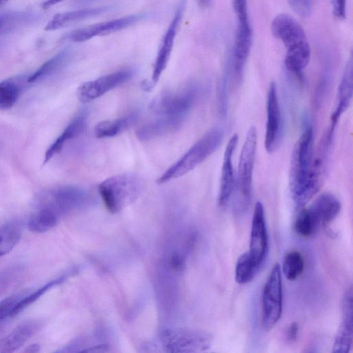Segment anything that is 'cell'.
Returning a JSON list of instances; mask_svg holds the SVG:
<instances>
[{
    "label": "cell",
    "mask_w": 353,
    "mask_h": 353,
    "mask_svg": "<svg viewBox=\"0 0 353 353\" xmlns=\"http://www.w3.org/2000/svg\"><path fill=\"white\" fill-rule=\"evenodd\" d=\"M201 86L191 83L176 90L165 91L151 102L153 118L136 131L137 139L149 141L171 133L184 123L201 94Z\"/></svg>",
    "instance_id": "obj_1"
},
{
    "label": "cell",
    "mask_w": 353,
    "mask_h": 353,
    "mask_svg": "<svg viewBox=\"0 0 353 353\" xmlns=\"http://www.w3.org/2000/svg\"><path fill=\"white\" fill-rule=\"evenodd\" d=\"M271 30L286 48L284 61L286 69L300 74L308 64L311 54L304 29L291 15L280 13L273 19Z\"/></svg>",
    "instance_id": "obj_2"
},
{
    "label": "cell",
    "mask_w": 353,
    "mask_h": 353,
    "mask_svg": "<svg viewBox=\"0 0 353 353\" xmlns=\"http://www.w3.org/2000/svg\"><path fill=\"white\" fill-rule=\"evenodd\" d=\"M313 158V130L305 128L296 141L291 156L289 185L299 208L304 207V195Z\"/></svg>",
    "instance_id": "obj_3"
},
{
    "label": "cell",
    "mask_w": 353,
    "mask_h": 353,
    "mask_svg": "<svg viewBox=\"0 0 353 353\" xmlns=\"http://www.w3.org/2000/svg\"><path fill=\"white\" fill-rule=\"evenodd\" d=\"M222 129L214 128L206 132L157 180L159 184L181 177L208 159L219 148L223 139Z\"/></svg>",
    "instance_id": "obj_4"
},
{
    "label": "cell",
    "mask_w": 353,
    "mask_h": 353,
    "mask_svg": "<svg viewBox=\"0 0 353 353\" xmlns=\"http://www.w3.org/2000/svg\"><path fill=\"white\" fill-rule=\"evenodd\" d=\"M144 187L143 179L135 174L110 176L99 185V192L106 209L117 213L134 202Z\"/></svg>",
    "instance_id": "obj_5"
},
{
    "label": "cell",
    "mask_w": 353,
    "mask_h": 353,
    "mask_svg": "<svg viewBox=\"0 0 353 353\" xmlns=\"http://www.w3.org/2000/svg\"><path fill=\"white\" fill-rule=\"evenodd\" d=\"M256 145V129L254 126H251L246 134L238 165L236 205L241 210H246L251 203L252 174Z\"/></svg>",
    "instance_id": "obj_6"
},
{
    "label": "cell",
    "mask_w": 353,
    "mask_h": 353,
    "mask_svg": "<svg viewBox=\"0 0 353 353\" xmlns=\"http://www.w3.org/2000/svg\"><path fill=\"white\" fill-rule=\"evenodd\" d=\"M283 310V285L279 263L272 267L264 284L261 295V325L270 330L279 321Z\"/></svg>",
    "instance_id": "obj_7"
},
{
    "label": "cell",
    "mask_w": 353,
    "mask_h": 353,
    "mask_svg": "<svg viewBox=\"0 0 353 353\" xmlns=\"http://www.w3.org/2000/svg\"><path fill=\"white\" fill-rule=\"evenodd\" d=\"M90 194L84 189L72 185L59 186L44 193L39 199V208H47L59 216L85 207Z\"/></svg>",
    "instance_id": "obj_8"
},
{
    "label": "cell",
    "mask_w": 353,
    "mask_h": 353,
    "mask_svg": "<svg viewBox=\"0 0 353 353\" xmlns=\"http://www.w3.org/2000/svg\"><path fill=\"white\" fill-rule=\"evenodd\" d=\"M161 340L166 351L171 352H203L212 343V336L210 334L181 328L164 330Z\"/></svg>",
    "instance_id": "obj_9"
},
{
    "label": "cell",
    "mask_w": 353,
    "mask_h": 353,
    "mask_svg": "<svg viewBox=\"0 0 353 353\" xmlns=\"http://www.w3.org/2000/svg\"><path fill=\"white\" fill-rule=\"evenodd\" d=\"M131 70H121L82 83L77 89V97L83 103L90 102L116 88L126 83L132 78Z\"/></svg>",
    "instance_id": "obj_10"
},
{
    "label": "cell",
    "mask_w": 353,
    "mask_h": 353,
    "mask_svg": "<svg viewBox=\"0 0 353 353\" xmlns=\"http://www.w3.org/2000/svg\"><path fill=\"white\" fill-rule=\"evenodd\" d=\"M185 7V0H181L174 12L172 19L163 37L161 45L157 53L151 77V81L148 87L151 88L160 79L168 63L174 39L182 20Z\"/></svg>",
    "instance_id": "obj_11"
},
{
    "label": "cell",
    "mask_w": 353,
    "mask_h": 353,
    "mask_svg": "<svg viewBox=\"0 0 353 353\" xmlns=\"http://www.w3.org/2000/svg\"><path fill=\"white\" fill-rule=\"evenodd\" d=\"M144 17L143 14L139 13L92 24L73 30L68 35V39L76 43L84 42L97 36L110 34L126 28Z\"/></svg>",
    "instance_id": "obj_12"
},
{
    "label": "cell",
    "mask_w": 353,
    "mask_h": 353,
    "mask_svg": "<svg viewBox=\"0 0 353 353\" xmlns=\"http://www.w3.org/2000/svg\"><path fill=\"white\" fill-rule=\"evenodd\" d=\"M248 252L261 268L268 252V236L263 205L259 201L255 204L253 212Z\"/></svg>",
    "instance_id": "obj_13"
},
{
    "label": "cell",
    "mask_w": 353,
    "mask_h": 353,
    "mask_svg": "<svg viewBox=\"0 0 353 353\" xmlns=\"http://www.w3.org/2000/svg\"><path fill=\"white\" fill-rule=\"evenodd\" d=\"M282 133V119L276 85L272 82L267 97V123L265 135V148L268 152H273L278 146Z\"/></svg>",
    "instance_id": "obj_14"
},
{
    "label": "cell",
    "mask_w": 353,
    "mask_h": 353,
    "mask_svg": "<svg viewBox=\"0 0 353 353\" xmlns=\"http://www.w3.org/2000/svg\"><path fill=\"white\" fill-rule=\"evenodd\" d=\"M238 139L236 134L230 138L223 154L218 196V203L221 208H224L228 204L234 187L232 158L238 143Z\"/></svg>",
    "instance_id": "obj_15"
},
{
    "label": "cell",
    "mask_w": 353,
    "mask_h": 353,
    "mask_svg": "<svg viewBox=\"0 0 353 353\" xmlns=\"http://www.w3.org/2000/svg\"><path fill=\"white\" fill-rule=\"evenodd\" d=\"M317 228L320 226L328 227L337 217L341 211V203L330 193L319 195L308 208Z\"/></svg>",
    "instance_id": "obj_16"
},
{
    "label": "cell",
    "mask_w": 353,
    "mask_h": 353,
    "mask_svg": "<svg viewBox=\"0 0 353 353\" xmlns=\"http://www.w3.org/2000/svg\"><path fill=\"white\" fill-rule=\"evenodd\" d=\"M41 327L37 320L26 321L0 339V353L12 352L23 346Z\"/></svg>",
    "instance_id": "obj_17"
},
{
    "label": "cell",
    "mask_w": 353,
    "mask_h": 353,
    "mask_svg": "<svg viewBox=\"0 0 353 353\" xmlns=\"http://www.w3.org/2000/svg\"><path fill=\"white\" fill-rule=\"evenodd\" d=\"M87 122L86 112H81L65 127L59 137L53 141L46 150L43 164L48 162L58 154L71 139L79 136L84 130Z\"/></svg>",
    "instance_id": "obj_18"
},
{
    "label": "cell",
    "mask_w": 353,
    "mask_h": 353,
    "mask_svg": "<svg viewBox=\"0 0 353 353\" xmlns=\"http://www.w3.org/2000/svg\"><path fill=\"white\" fill-rule=\"evenodd\" d=\"M108 9L107 6H100L57 13L48 22L45 30H58L72 23L98 16L108 11Z\"/></svg>",
    "instance_id": "obj_19"
},
{
    "label": "cell",
    "mask_w": 353,
    "mask_h": 353,
    "mask_svg": "<svg viewBox=\"0 0 353 353\" xmlns=\"http://www.w3.org/2000/svg\"><path fill=\"white\" fill-rule=\"evenodd\" d=\"M353 90L352 59L346 64L338 90V104L333 112L330 123L336 125L342 114L348 108Z\"/></svg>",
    "instance_id": "obj_20"
},
{
    "label": "cell",
    "mask_w": 353,
    "mask_h": 353,
    "mask_svg": "<svg viewBox=\"0 0 353 353\" xmlns=\"http://www.w3.org/2000/svg\"><path fill=\"white\" fill-rule=\"evenodd\" d=\"M137 119L138 113L134 112L117 119L102 121L95 125L94 135L99 139L117 136L133 125Z\"/></svg>",
    "instance_id": "obj_21"
},
{
    "label": "cell",
    "mask_w": 353,
    "mask_h": 353,
    "mask_svg": "<svg viewBox=\"0 0 353 353\" xmlns=\"http://www.w3.org/2000/svg\"><path fill=\"white\" fill-rule=\"evenodd\" d=\"M352 312H342V321L334 337L332 352H349L352 347Z\"/></svg>",
    "instance_id": "obj_22"
},
{
    "label": "cell",
    "mask_w": 353,
    "mask_h": 353,
    "mask_svg": "<svg viewBox=\"0 0 353 353\" xmlns=\"http://www.w3.org/2000/svg\"><path fill=\"white\" fill-rule=\"evenodd\" d=\"M60 216L53 210L47 208H39L28 221V229L35 233L47 232L56 226Z\"/></svg>",
    "instance_id": "obj_23"
},
{
    "label": "cell",
    "mask_w": 353,
    "mask_h": 353,
    "mask_svg": "<svg viewBox=\"0 0 353 353\" xmlns=\"http://www.w3.org/2000/svg\"><path fill=\"white\" fill-rule=\"evenodd\" d=\"M21 225L19 221H10L0 228V258L14 248L21 239Z\"/></svg>",
    "instance_id": "obj_24"
},
{
    "label": "cell",
    "mask_w": 353,
    "mask_h": 353,
    "mask_svg": "<svg viewBox=\"0 0 353 353\" xmlns=\"http://www.w3.org/2000/svg\"><path fill=\"white\" fill-rule=\"evenodd\" d=\"M260 268L254 263L249 252L242 254L235 266V281L239 284L250 283L256 276Z\"/></svg>",
    "instance_id": "obj_25"
},
{
    "label": "cell",
    "mask_w": 353,
    "mask_h": 353,
    "mask_svg": "<svg viewBox=\"0 0 353 353\" xmlns=\"http://www.w3.org/2000/svg\"><path fill=\"white\" fill-rule=\"evenodd\" d=\"M70 51L64 50L43 63L28 79V83H33L45 78L59 70L68 61Z\"/></svg>",
    "instance_id": "obj_26"
},
{
    "label": "cell",
    "mask_w": 353,
    "mask_h": 353,
    "mask_svg": "<svg viewBox=\"0 0 353 353\" xmlns=\"http://www.w3.org/2000/svg\"><path fill=\"white\" fill-rule=\"evenodd\" d=\"M19 78H10L0 83V110L11 108L17 102L21 88Z\"/></svg>",
    "instance_id": "obj_27"
},
{
    "label": "cell",
    "mask_w": 353,
    "mask_h": 353,
    "mask_svg": "<svg viewBox=\"0 0 353 353\" xmlns=\"http://www.w3.org/2000/svg\"><path fill=\"white\" fill-rule=\"evenodd\" d=\"M64 280V276H60L56 279L49 281L28 295L24 294L12 308L10 317L17 316L18 314L23 311L26 307L37 301L47 291L53 287L61 283Z\"/></svg>",
    "instance_id": "obj_28"
},
{
    "label": "cell",
    "mask_w": 353,
    "mask_h": 353,
    "mask_svg": "<svg viewBox=\"0 0 353 353\" xmlns=\"http://www.w3.org/2000/svg\"><path fill=\"white\" fill-rule=\"evenodd\" d=\"M304 270V260L301 254L296 250H290L285 253L282 263L284 276L289 281L299 278Z\"/></svg>",
    "instance_id": "obj_29"
},
{
    "label": "cell",
    "mask_w": 353,
    "mask_h": 353,
    "mask_svg": "<svg viewBox=\"0 0 353 353\" xmlns=\"http://www.w3.org/2000/svg\"><path fill=\"white\" fill-rule=\"evenodd\" d=\"M294 230L299 236L303 238L312 236L317 230L309 208H301L294 221Z\"/></svg>",
    "instance_id": "obj_30"
},
{
    "label": "cell",
    "mask_w": 353,
    "mask_h": 353,
    "mask_svg": "<svg viewBox=\"0 0 353 353\" xmlns=\"http://www.w3.org/2000/svg\"><path fill=\"white\" fill-rule=\"evenodd\" d=\"M26 293L12 294L0 302V323L10 318L12 308Z\"/></svg>",
    "instance_id": "obj_31"
},
{
    "label": "cell",
    "mask_w": 353,
    "mask_h": 353,
    "mask_svg": "<svg viewBox=\"0 0 353 353\" xmlns=\"http://www.w3.org/2000/svg\"><path fill=\"white\" fill-rule=\"evenodd\" d=\"M21 269L17 266L7 268L0 271V292L7 289L19 275Z\"/></svg>",
    "instance_id": "obj_32"
},
{
    "label": "cell",
    "mask_w": 353,
    "mask_h": 353,
    "mask_svg": "<svg viewBox=\"0 0 353 353\" xmlns=\"http://www.w3.org/2000/svg\"><path fill=\"white\" fill-rule=\"evenodd\" d=\"M290 7L299 16L308 17L312 12V0H287Z\"/></svg>",
    "instance_id": "obj_33"
},
{
    "label": "cell",
    "mask_w": 353,
    "mask_h": 353,
    "mask_svg": "<svg viewBox=\"0 0 353 353\" xmlns=\"http://www.w3.org/2000/svg\"><path fill=\"white\" fill-rule=\"evenodd\" d=\"M233 8L238 22L249 21L248 0H233Z\"/></svg>",
    "instance_id": "obj_34"
},
{
    "label": "cell",
    "mask_w": 353,
    "mask_h": 353,
    "mask_svg": "<svg viewBox=\"0 0 353 353\" xmlns=\"http://www.w3.org/2000/svg\"><path fill=\"white\" fill-rule=\"evenodd\" d=\"M333 12L339 19L346 16V0H334Z\"/></svg>",
    "instance_id": "obj_35"
},
{
    "label": "cell",
    "mask_w": 353,
    "mask_h": 353,
    "mask_svg": "<svg viewBox=\"0 0 353 353\" xmlns=\"http://www.w3.org/2000/svg\"><path fill=\"white\" fill-rule=\"evenodd\" d=\"M299 333V325L296 322L292 323L288 327L286 336L287 340L291 343L297 340Z\"/></svg>",
    "instance_id": "obj_36"
},
{
    "label": "cell",
    "mask_w": 353,
    "mask_h": 353,
    "mask_svg": "<svg viewBox=\"0 0 353 353\" xmlns=\"http://www.w3.org/2000/svg\"><path fill=\"white\" fill-rule=\"evenodd\" d=\"M170 264L172 269L177 271L183 270L185 265L184 259L181 255L174 254L170 258Z\"/></svg>",
    "instance_id": "obj_37"
},
{
    "label": "cell",
    "mask_w": 353,
    "mask_h": 353,
    "mask_svg": "<svg viewBox=\"0 0 353 353\" xmlns=\"http://www.w3.org/2000/svg\"><path fill=\"white\" fill-rule=\"evenodd\" d=\"M41 350V347L37 343H33L30 345H28L26 349L24 350V352H30V353H34V352H39Z\"/></svg>",
    "instance_id": "obj_38"
},
{
    "label": "cell",
    "mask_w": 353,
    "mask_h": 353,
    "mask_svg": "<svg viewBox=\"0 0 353 353\" xmlns=\"http://www.w3.org/2000/svg\"><path fill=\"white\" fill-rule=\"evenodd\" d=\"M64 0H46L45 2L43 3L42 7L43 9L49 8L51 6H53L54 5H56Z\"/></svg>",
    "instance_id": "obj_39"
},
{
    "label": "cell",
    "mask_w": 353,
    "mask_h": 353,
    "mask_svg": "<svg viewBox=\"0 0 353 353\" xmlns=\"http://www.w3.org/2000/svg\"><path fill=\"white\" fill-rule=\"evenodd\" d=\"M197 1H198V3L200 7H201L202 8H207L211 5L212 0H197Z\"/></svg>",
    "instance_id": "obj_40"
},
{
    "label": "cell",
    "mask_w": 353,
    "mask_h": 353,
    "mask_svg": "<svg viewBox=\"0 0 353 353\" xmlns=\"http://www.w3.org/2000/svg\"><path fill=\"white\" fill-rule=\"evenodd\" d=\"M9 1L10 0H0V6L4 5L5 3H6Z\"/></svg>",
    "instance_id": "obj_41"
},
{
    "label": "cell",
    "mask_w": 353,
    "mask_h": 353,
    "mask_svg": "<svg viewBox=\"0 0 353 353\" xmlns=\"http://www.w3.org/2000/svg\"><path fill=\"white\" fill-rule=\"evenodd\" d=\"M1 23H2V22H1V21L0 20V26H1Z\"/></svg>",
    "instance_id": "obj_42"
}]
</instances>
